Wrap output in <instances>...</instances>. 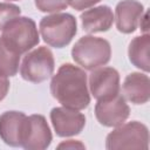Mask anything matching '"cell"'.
Returning a JSON list of instances; mask_svg holds the SVG:
<instances>
[{
	"label": "cell",
	"instance_id": "6da1fadb",
	"mask_svg": "<svg viewBox=\"0 0 150 150\" xmlns=\"http://www.w3.org/2000/svg\"><path fill=\"white\" fill-rule=\"evenodd\" d=\"M52 96L62 107L83 110L90 103L86 71L71 63H63L50 81Z\"/></svg>",
	"mask_w": 150,
	"mask_h": 150
},
{
	"label": "cell",
	"instance_id": "7a4b0ae2",
	"mask_svg": "<svg viewBox=\"0 0 150 150\" xmlns=\"http://www.w3.org/2000/svg\"><path fill=\"white\" fill-rule=\"evenodd\" d=\"M2 42L14 53L22 55L40 42L36 23L27 16H16L2 28Z\"/></svg>",
	"mask_w": 150,
	"mask_h": 150
},
{
	"label": "cell",
	"instance_id": "3957f363",
	"mask_svg": "<svg viewBox=\"0 0 150 150\" xmlns=\"http://www.w3.org/2000/svg\"><path fill=\"white\" fill-rule=\"evenodd\" d=\"M73 60L87 70L105 66L111 57V46L108 40L93 35L80 38L71 48Z\"/></svg>",
	"mask_w": 150,
	"mask_h": 150
},
{
	"label": "cell",
	"instance_id": "277c9868",
	"mask_svg": "<svg viewBox=\"0 0 150 150\" xmlns=\"http://www.w3.org/2000/svg\"><path fill=\"white\" fill-rule=\"evenodd\" d=\"M39 30L43 41L54 48H63L77 33V22L69 13H54L40 20Z\"/></svg>",
	"mask_w": 150,
	"mask_h": 150
},
{
	"label": "cell",
	"instance_id": "5b68a950",
	"mask_svg": "<svg viewBox=\"0 0 150 150\" xmlns=\"http://www.w3.org/2000/svg\"><path fill=\"white\" fill-rule=\"evenodd\" d=\"M105 148L108 150L117 149H141L149 148V129L138 121H131L116 127L107 135Z\"/></svg>",
	"mask_w": 150,
	"mask_h": 150
},
{
	"label": "cell",
	"instance_id": "8992f818",
	"mask_svg": "<svg viewBox=\"0 0 150 150\" xmlns=\"http://www.w3.org/2000/svg\"><path fill=\"white\" fill-rule=\"evenodd\" d=\"M54 69L55 60L52 50L41 46L26 53L20 66V75L28 82L41 83L53 75Z\"/></svg>",
	"mask_w": 150,
	"mask_h": 150
},
{
	"label": "cell",
	"instance_id": "52a82bcc",
	"mask_svg": "<svg viewBox=\"0 0 150 150\" xmlns=\"http://www.w3.org/2000/svg\"><path fill=\"white\" fill-rule=\"evenodd\" d=\"M29 128V117L22 111L9 110L0 115V138L9 146H23Z\"/></svg>",
	"mask_w": 150,
	"mask_h": 150
},
{
	"label": "cell",
	"instance_id": "ba28073f",
	"mask_svg": "<svg viewBox=\"0 0 150 150\" xmlns=\"http://www.w3.org/2000/svg\"><path fill=\"white\" fill-rule=\"evenodd\" d=\"M89 90L97 101L109 100L120 94V74L112 67H98L89 74Z\"/></svg>",
	"mask_w": 150,
	"mask_h": 150
},
{
	"label": "cell",
	"instance_id": "9c48e42d",
	"mask_svg": "<svg viewBox=\"0 0 150 150\" xmlns=\"http://www.w3.org/2000/svg\"><path fill=\"white\" fill-rule=\"evenodd\" d=\"M130 115V108L123 95L117 94L115 97L97 101L95 104V116L100 124L109 128H116L123 124Z\"/></svg>",
	"mask_w": 150,
	"mask_h": 150
},
{
	"label": "cell",
	"instance_id": "30bf717a",
	"mask_svg": "<svg viewBox=\"0 0 150 150\" xmlns=\"http://www.w3.org/2000/svg\"><path fill=\"white\" fill-rule=\"evenodd\" d=\"M50 121L59 137H70L81 134L86 125V116L75 109L56 107L50 110Z\"/></svg>",
	"mask_w": 150,
	"mask_h": 150
},
{
	"label": "cell",
	"instance_id": "8fae6325",
	"mask_svg": "<svg viewBox=\"0 0 150 150\" xmlns=\"http://www.w3.org/2000/svg\"><path fill=\"white\" fill-rule=\"evenodd\" d=\"M144 6L137 0H122L116 5L114 20L116 21V28L123 34L134 33L139 23L142 15L144 14Z\"/></svg>",
	"mask_w": 150,
	"mask_h": 150
},
{
	"label": "cell",
	"instance_id": "7c38bea8",
	"mask_svg": "<svg viewBox=\"0 0 150 150\" xmlns=\"http://www.w3.org/2000/svg\"><path fill=\"white\" fill-rule=\"evenodd\" d=\"M29 117V128L23 149L26 150H45L53 139L50 128L43 115L33 114Z\"/></svg>",
	"mask_w": 150,
	"mask_h": 150
},
{
	"label": "cell",
	"instance_id": "4fadbf2b",
	"mask_svg": "<svg viewBox=\"0 0 150 150\" xmlns=\"http://www.w3.org/2000/svg\"><path fill=\"white\" fill-rule=\"evenodd\" d=\"M124 98L134 104H144L150 98V80L146 74L134 71L127 75L122 86Z\"/></svg>",
	"mask_w": 150,
	"mask_h": 150
},
{
	"label": "cell",
	"instance_id": "5bb4252c",
	"mask_svg": "<svg viewBox=\"0 0 150 150\" xmlns=\"http://www.w3.org/2000/svg\"><path fill=\"white\" fill-rule=\"evenodd\" d=\"M80 19L84 32L89 34L101 33L109 30L110 27L112 26L114 13L109 6L101 5L84 11L81 14Z\"/></svg>",
	"mask_w": 150,
	"mask_h": 150
},
{
	"label": "cell",
	"instance_id": "9a60e30c",
	"mask_svg": "<svg viewBox=\"0 0 150 150\" xmlns=\"http://www.w3.org/2000/svg\"><path fill=\"white\" fill-rule=\"evenodd\" d=\"M150 35L144 33L131 40L128 48V56L130 62L138 69L149 73L150 70Z\"/></svg>",
	"mask_w": 150,
	"mask_h": 150
},
{
	"label": "cell",
	"instance_id": "2e32d148",
	"mask_svg": "<svg viewBox=\"0 0 150 150\" xmlns=\"http://www.w3.org/2000/svg\"><path fill=\"white\" fill-rule=\"evenodd\" d=\"M19 54L11 50L0 38V74L5 76H14L19 71L20 66Z\"/></svg>",
	"mask_w": 150,
	"mask_h": 150
},
{
	"label": "cell",
	"instance_id": "e0dca14e",
	"mask_svg": "<svg viewBox=\"0 0 150 150\" xmlns=\"http://www.w3.org/2000/svg\"><path fill=\"white\" fill-rule=\"evenodd\" d=\"M21 14V9L19 6L9 2H0V30L8 23L12 19L19 16Z\"/></svg>",
	"mask_w": 150,
	"mask_h": 150
},
{
	"label": "cell",
	"instance_id": "ac0fdd59",
	"mask_svg": "<svg viewBox=\"0 0 150 150\" xmlns=\"http://www.w3.org/2000/svg\"><path fill=\"white\" fill-rule=\"evenodd\" d=\"M34 4L43 13H57L68 7L67 0H34Z\"/></svg>",
	"mask_w": 150,
	"mask_h": 150
},
{
	"label": "cell",
	"instance_id": "d6986e66",
	"mask_svg": "<svg viewBox=\"0 0 150 150\" xmlns=\"http://www.w3.org/2000/svg\"><path fill=\"white\" fill-rule=\"evenodd\" d=\"M101 0H67L68 5L74 8L75 11H84L88 9L90 7H93L94 5L98 4Z\"/></svg>",
	"mask_w": 150,
	"mask_h": 150
},
{
	"label": "cell",
	"instance_id": "ffe728a7",
	"mask_svg": "<svg viewBox=\"0 0 150 150\" xmlns=\"http://www.w3.org/2000/svg\"><path fill=\"white\" fill-rule=\"evenodd\" d=\"M57 149H70V150H76V149H86V145L81 141L76 139H68L63 141L57 145Z\"/></svg>",
	"mask_w": 150,
	"mask_h": 150
},
{
	"label": "cell",
	"instance_id": "44dd1931",
	"mask_svg": "<svg viewBox=\"0 0 150 150\" xmlns=\"http://www.w3.org/2000/svg\"><path fill=\"white\" fill-rule=\"evenodd\" d=\"M9 84L11 83H9L7 76L0 74V101H2L6 97V95L9 90Z\"/></svg>",
	"mask_w": 150,
	"mask_h": 150
},
{
	"label": "cell",
	"instance_id": "7402d4cb",
	"mask_svg": "<svg viewBox=\"0 0 150 150\" xmlns=\"http://www.w3.org/2000/svg\"><path fill=\"white\" fill-rule=\"evenodd\" d=\"M138 26H141V29H142L144 33H148V12H146V11H145L144 14L142 15Z\"/></svg>",
	"mask_w": 150,
	"mask_h": 150
},
{
	"label": "cell",
	"instance_id": "603a6c76",
	"mask_svg": "<svg viewBox=\"0 0 150 150\" xmlns=\"http://www.w3.org/2000/svg\"><path fill=\"white\" fill-rule=\"evenodd\" d=\"M9 1H18V0H9Z\"/></svg>",
	"mask_w": 150,
	"mask_h": 150
}]
</instances>
